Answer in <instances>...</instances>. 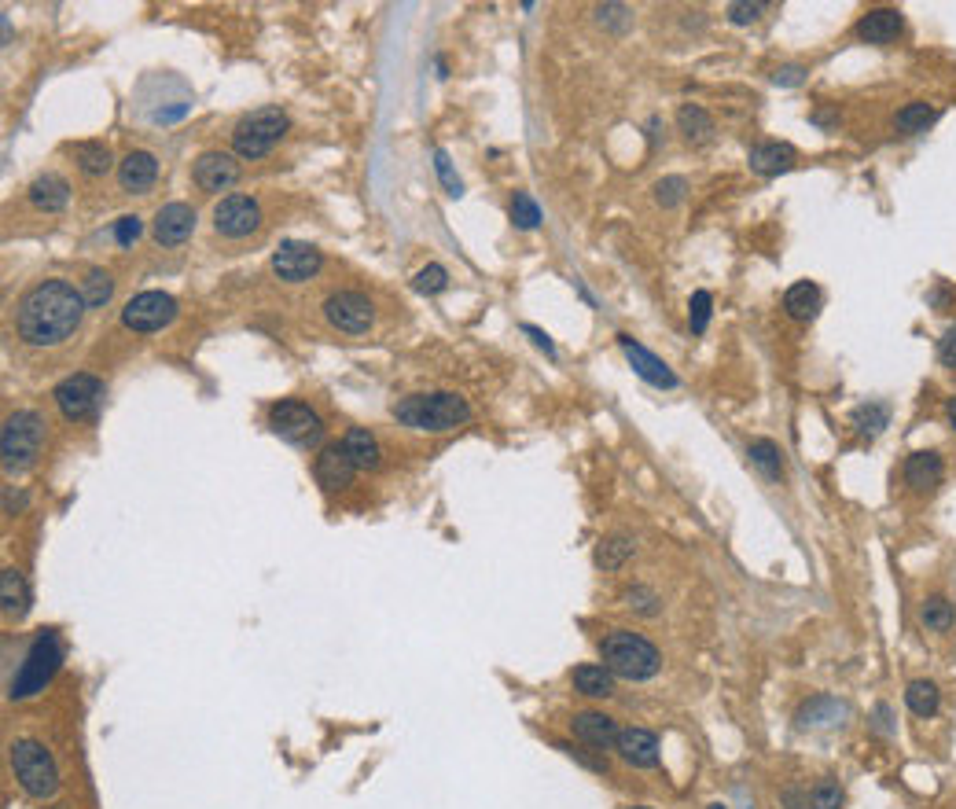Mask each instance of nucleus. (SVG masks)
Wrapping results in <instances>:
<instances>
[{"instance_id":"obj_1","label":"nucleus","mask_w":956,"mask_h":809,"mask_svg":"<svg viewBox=\"0 0 956 809\" xmlns=\"http://www.w3.org/2000/svg\"><path fill=\"white\" fill-rule=\"evenodd\" d=\"M85 298L67 280H41L19 298L15 306V331L30 346H56L81 328Z\"/></svg>"},{"instance_id":"obj_2","label":"nucleus","mask_w":956,"mask_h":809,"mask_svg":"<svg viewBox=\"0 0 956 809\" xmlns=\"http://www.w3.org/2000/svg\"><path fill=\"white\" fill-rule=\"evenodd\" d=\"M394 420L401 427H412V431H427V434H445L456 431L471 420V405H467L460 394H449V390H434V394H409V398L394 401Z\"/></svg>"},{"instance_id":"obj_3","label":"nucleus","mask_w":956,"mask_h":809,"mask_svg":"<svg viewBox=\"0 0 956 809\" xmlns=\"http://www.w3.org/2000/svg\"><path fill=\"white\" fill-rule=\"evenodd\" d=\"M600 662H604L615 677H626V681H651V677L662 670L659 648H655L644 633H633V629H611V633H604V640H600Z\"/></svg>"},{"instance_id":"obj_4","label":"nucleus","mask_w":956,"mask_h":809,"mask_svg":"<svg viewBox=\"0 0 956 809\" xmlns=\"http://www.w3.org/2000/svg\"><path fill=\"white\" fill-rule=\"evenodd\" d=\"M45 445V416L37 409H19L4 420L0 431V464L8 475H23L37 464Z\"/></svg>"},{"instance_id":"obj_5","label":"nucleus","mask_w":956,"mask_h":809,"mask_svg":"<svg viewBox=\"0 0 956 809\" xmlns=\"http://www.w3.org/2000/svg\"><path fill=\"white\" fill-rule=\"evenodd\" d=\"M8 762H12V773H15V780H19V787H23L26 795L37 798V802L56 798V791H59V765H56V758H52V751H48L45 743L30 740V736L15 740L12 747H8Z\"/></svg>"},{"instance_id":"obj_6","label":"nucleus","mask_w":956,"mask_h":809,"mask_svg":"<svg viewBox=\"0 0 956 809\" xmlns=\"http://www.w3.org/2000/svg\"><path fill=\"white\" fill-rule=\"evenodd\" d=\"M59 662H63V644H59V633L56 629H41L34 637V644H30V651H26L23 666H19V673L12 677V692L8 696L12 699H30L37 696L41 688H45L52 677H56Z\"/></svg>"},{"instance_id":"obj_7","label":"nucleus","mask_w":956,"mask_h":809,"mask_svg":"<svg viewBox=\"0 0 956 809\" xmlns=\"http://www.w3.org/2000/svg\"><path fill=\"white\" fill-rule=\"evenodd\" d=\"M287 133V114L280 107H258V111L243 114L232 129V148L239 159H265L269 151L280 144Z\"/></svg>"},{"instance_id":"obj_8","label":"nucleus","mask_w":956,"mask_h":809,"mask_svg":"<svg viewBox=\"0 0 956 809\" xmlns=\"http://www.w3.org/2000/svg\"><path fill=\"white\" fill-rule=\"evenodd\" d=\"M269 431L287 445H298V449H309L324 438V420L317 412L309 409L306 401H273L269 405Z\"/></svg>"},{"instance_id":"obj_9","label":"nucleus","mask_w":956,"mask_h":809,"mask_svg":"<svg viewBox=\"0 0 956 809\" xmlns=\"http://www.w3.org/2000/svg\"><path fill=\"white\" fill-rule=\"evenodd\" d=\"M52 398H56V409L67 420H92L96 409L103 405V383L96 376H89V372H74V376H67L52 390Z\"/></svg>"},{"instance_id":"obj_10","label":"nucleus","mask_w":956,"mask_h":809,"mask_svg":"<svg viewBox=\"0 0 956 809\" xmlns=\"http://www.w3.org/2000/svg\"><path fill=\"white\" fill-rule=\"evenodd\" d=\"M173 317H177V298L166 295V291H140L122 309V324L129 331H140V335L162 331Z\"/></svg>"},{"instance_id":"obj_11","label":"nucleus","mask_w":956,"mask_h":809,"mask_svg":"<svg viewBox=\"0 0 956 809\" xmlns=\"http://www.w3.org/2000/svg\"><path fill=\"white\" fill-rule=\"evenodd\" d=\"M324 317H328L331 328L346 331V335H365L376 324V309L361 291H335L324 302Z\"/></svg>"},{"instance_id":"obj_12","label":"nucleus","mask_w":956,"mask_h":809,"mask_svg":"<svg viewBox=\"0 0 956 809\" xmlns=\"http://www.w3.org/2000/svg\"><path fill=\"white\" fill-rule=\"evenodd\" d=\"M258 225H262V210L251 195H225L214 206V232L225 240H243L258 232Z\"/></svg>"},{"instance_id":"obj_13","label":"nucleus","mask_w":956,"mask_h":809,"mask_svg":"<svg viewBox=\"0 0 956 809\" xmlns=\"http://www.w3.org/2000/svg\"><path fill=\"white\" fill-rule=\"evenodd\" d=\"M320 265H324V258H320V251L313 243L287 240L280 243V251L273 254V273L280 276V280H287V284H306L309 276L320 273Z\"/></svg>"},{"instance_id":"obj_14","label":"nucleus","mask_w":956,"mask_h":809,"mask_svg":"<svg viewBox=\"0 0 956 809\" xmlns=\"http://www.w3.org/2000/svg\"><path fill=\"white\" fill-rule=\"evenodd\" d=\"M192 181L203 192H228L239 181V162L228 151H203L192 166Z\"/></svg>"},{"instance_id":"obj_15","label":"nucleus","mask_w":956,"mask_h":809,"mask_svg":"<svg viewBox=\"0 0 956 809\" xmlns=\"http://www.w3.org/2000/svg\"><path fill=\"white\" fill-rule=\"evenodd\" d=\"M570 732H574V740H581L589 751L604 754L615 747L622 729H618V721L611 718V714H604V710H581V714L570 718Z\"/></svg>"},{"instance_id":"obj_16","label":"nucleus","mask_w":956,"mask_h":809,"mask_svg":"<svg viewBox=\"0 0 956 809\" xmlns=\"http://www.w3.org/2000/svg\"><path fill=\"white\" fill-rule=\"evenodd\" d=\"M618 346H622L626 361L633 365V372H637L644 383H651V387H659V390L677 387V376L670 372V365H666V361H659V357L651 354V350H644V346H640L633 335H618Z\"/></svg>"},{"instance_id":"obj_17","label":"nucleus","mask_w":956,"mask_h":809,"mask_svg":"<svg viewBox=\"0 0 956 809\" xmlns=\"http://www.w3.org/2000/svg\"><path fill=\"white\" fill-rule=\"evenodd\" d=\"M615 751L618 758L626 765H633V769H655L659 765V736L651 729H640V725H629V729L618 732L615 740Z\"/></svg>"},{"instance_id":"obj_18","label":"nucleus","mask_w":956,"mask_h":809,"mask_svg":"<svg viewBox=\"0 0 956 809\" xmlns=\"http://www.w3.org/2000/svg\"><path fill=\"white\" fill-rule=\"evenodd\" d=\"M313 475H317V482L324 486V490L335 493V490H346V486H350L357 468L350 464V456H346L342 442H331V445H324V449L317 453V460H313Z\"/></svg>"},{"instance_id":"obj_19","label":"nucleus","mask_w":956,"mask_h":809,"mask_svg":"<svg viewBox=\"0 0 956 809\" xmlns=\"http://www.w3.org/2000/svg\"><path fill=\"white\" fill-rule=\"evenodd\" d=\"M945 475V460L938 449H916V453L905 456V468H901V479L912 493H927L934 490Z\"/></svg>"},{"instance_id":"obj_20","label":"nucleus","mask_w":956,"mask_h":809,"mask_svg":"<svg viewBox=\"0 0 956 809\" xmlns=\"http://www.w3.org/2000/svg\"><path fill=\"white\" fill-rule=\"evenodd\" d=\"M901 30H905V19L898 8H872L854 26L857 41H865V45H890L901 37Z\"/></svg>"},{"instance_id":"obj_21","label":"nucleus","mask_w":956,"mask_h":809,"mask_svg":"<svg viewBox=\"0 0 956 809\" xmlns=\"http://www.w3.org/2000/svg\"><path fill=\"white\" fill-rule=\"evenodd\" d=\"M195 232V210L188 203H166L155 214V240L162 247H177Z\"/></svg>"},{"instance_id":"obj_22","label":"nucleus","mask_w":956,"mask_h":809,"mask_svg":"<svg viewBox=\"0 0 956 809\" xmlns=\"http://www.w3.org/2000/svg\"><path fill=\"white\" fill-rule=\"evenodd\" d=\"M155 181H159V159L151 151H129L126 159L118 162L122 192H148Z\"/></svg>"},{"instance_id":"obj_23","label":"nucleus","mask_w":956,"mask_h":809,"mask_svg":"<svg viewBox=\"0 0 956 809\" xmlns=\"http://www.w3.org/2000/svg\"><path fill=\"white\" fill-rule=\"evenodd\" d=\"M26 199L34 210H45V214H56V210H67L70 203V184L67 177L59 173H41L30 188H26Z\"/></svg>"},{"instance_id":"obj_24","label":"nucleus","mask_w":956,"mask_h":809,"mask_svg":"<svg viewBox=\"0 0 956 809\" xmlns=\"http://www.w3.org/2000/svg\"><path fill=\"white\" fill-rule=\"evenodd\" d=\"M570 684H574V692L585 699H611L615 696V673L607 670V666H600V662H581V666H574Z\"/></svg>"},{"instance_id":"obj_25","label":"nucleus","mask_w":956,"mask_h":809,"mask_svg":"<svg viewBox=\"0 0 956 809\" xmlns=\"http://www.w3.org/2000/svg\"><path fill=\"white\" fill-rule=\"evenodd\" d=\"M342 449H346V456H350V464L357 471H376L379 464H383L379 438L372 431H365V427H353V431H346V438H342Z\"/></svg>"},{"instance_id":"obj_26","label":"nucleus","mask_w":956,"mask_h":809,"mask_svg":"<svg viewBox=\"0 0 956 809\" xmlns=\"http://www.w3.org/2000/svg\"><path fill=\"white\" fill-rule=\"evenodd\" d=\"M795 166V148L791 144H776V140H765V144H754L751 148V170L762 173V177H780Z\"/></svg>"},{"instance_id":"obj_27","label":"nucleus","mask_w":956,"mask_h":809,"mask_svg":"<svg viewBox=\"0 0 956 809\" xmlns=\"http://www.w3.org/2000/svg\"><path fill=\"white\" fill-rule=\"evenodd\" d=\"M0 604H4L8 618H23L30 611V585H26L23 570L4 567V574H0Z\"/></svg>"},{"instance_id":"obj_28","label":"nucleus","mask_w":956,"mask_h":809,"mask_svg":"<svg viewBox=\"0 0 956 809\" xmlns=\"http://www.w3.org/2000/svg\"><path fill=\"white\" fill-rule=\"evenodd\" d=\"M905 707L916 714V718L931 721L938 710H942V688L927 677H916V681L905 684Z\"/></svg>"},{"instance_id":"obj_29","label":"nucleus","mask_w":956,"mask_h":809,"mask_svg":"<svg viewBox=\"0 0 956 809\" xmlns=\"http://www.w3.org/2000/svg\"><path fill=\"white\" fill-rule=\"evenodd\" d=\"M820 287L817 284H809V280H798L795 287H787V295H784V309H787V317L791 320H813L820 313Z\"/></svg>"},{"instance_id":"obj_30","label":"nucleus","mask_w":956,"mask_h":809,"mask_svg":"<svg viewBox=\"0 0 956 809\" xmlns=\"http://www.w3.org/2000/svg\"><path fill=\"white\" fill-rule=\"evenodd\" d=\"M633 556H637V541L629 534H611L596 545V567L600 570H622Z\"/></svg>"},{"instance_id":"obj_31","label":"nucleus","mask_w":956,"mask_h":809,"mask_svg":"<svg viewBox=\"0 0 956 809\" xmlns=\"http://www.w3.org/2000/svg\"><path fill=\"white\" fill-rule=\"evenodd\" d=\"M920 626L927 629V633H949V629L956 626V607L949 596L934 593L927 596L920 604Z\"/></svg>"},{"instance_id":"obj_32","label":"nucleus","mask_w":956,"mask_h":809,"mask_svg":"<svg viewBox=\"0 0 956 809\" xmlns=\"http://www.w3.org/2000/svg\"><path fill=\"white\" fill-rule=\"evenodd\" d=\"M747 456H751V464L762 471L769 482L784 479V449H780L776 442H769V438H754V442L747 445Z\"/></svg>"},{"instance_id":"obj_33","label":"nucleus","mask_w":956,"mask_h":809,"mask_svg":"<svg viewBox=\"0 0 956 809\" xmlns=\"http://www.w3.org/2000/svg\"><path fill=\"white\" fill-rule=\"evenodd\" d=\"M934 122H938V111H934L927 100H912V103H905L898 114H894V129H898V133H905V137L927 133Z\"/></svg>"},{"instance_id":"obj_34","label":"nucleus","mask_w":956,"mask_h":809,"mask_svg":"<svg viewBox=\"0 0 956 809\" xmlns=\"http://www.w3.org/2000/svg\"><path fill=\"white\" fill-rule=\"evenodd\" d=\"M70 155H74V162H78V170L85 173V177H103V173L111 170V151H107V144H100V140H81V144L70 148Z\"/></svg>"},{"instance_id":"obj_35","label":"nucleus","mask_w":956,"mask_h":809,"mask_svg":"<svg viewBox=\"0 0 956 809\" xmlns=\"http://www.w3.org/2000/svg\"><path fill=\"white\" fill-rule=\"evenodd\" d=\"M677 129H681L688 140H706L714 133V118H710L699 103H684L681 111H677Z\"/></svg>"},{"instance_id":"obj_36","label":"nucleus","mask_w":956,"mask_h":809,"mask_svg":"<svg viewBox=\"0 0 956 809\" xmlns=\"http://www.w3.org/2000/svg\"><path fill=\"white\" fill-rule=\"evenodd\" d=\"M114 295V280L107 269H89L85 273V280H81V298H85V306L89 309H100L107 306Z\"/></svg>"},{"instance_id":"obj_37","label":"nucleus","mask_w":956,"mask_h":809,"mask_svg":"<svg viewBox=\"0 0 956 809\" xmlns=\"http://www.w3.org/2000/svg\"><path fill=\"white\" fill-rule=\"evenodd\" d=\"M854 427L861 434H868V438H876L883 427L890 423V405L887 401H868V405H861V409H854Z\"/></svg>"},{"instance_id":"obj_38","label":"nucleus","mask_w":956,"mask_h":809,"mask_svg":"<svg viewBox=\"0 0 956 809\" xmlns=\"http://www.w3.org/2000/svg\"><path fill=\"white\" fill-rule=\"evenodd\" d=\"M809 795V809H843L846 806V791L839 780H831V776H824V780H817V784L806 791Z\"/></svg>"},{"instance_id":"obj_39","label":"nucleus","mask_w":956,"mask_h":809,"mask_svg":"<svg viewBox=\"0 0 956 809\" xmlns=\"http://www.w3.org/2000/svg\"><path fill=\"white\" fill-rule=\"evenodd\" d=\"M622 600H626V607L633 611V615L655 618L662 611V600H659V593H655L651 585H629L626 593H622Z\"/></svg>"},{"instance_id":"obj_40","label":"nucleus","mask_w":956,"mask_h":809,"mask_svg":"<svg viewBox=\"0 0 956 809\" xmlns=\"http://www.w3.org/2000/svg\"><path fill=\"white\" fill-rule=\"evenodd\" d=\"M512 221H515V228H523V232L541 225V206L534 203V195L530 192L512 195Z\"/></svg>"},{"instance_id":"obj_41","label":"nucleus","mask_w":956,"mask_h":809,"mask_svg":"<svg viewBox=\"0 0 956 809\" xmlns=\"http://www.w3.org/2000/svg\"><path fill=\"white\" fill-rule=\"evenodd\" d=\"M412 287H416L420 295H442L445 287H449V269L431 262L427 269H420V273L412 276Z\"/></svg>"},{"instance_id":"obj_42","label":"nucleus","mask_w":956,"mask_h":809,"mask_svg":"<svg viewBox=\"0 0 956 809\" xmlns=\"http://www.w3.org/2000/svg\"><path fill=\"white\" fill-rule=\"evenodd\" d=\"M710 306H714L710 291H695L692 302H688V324H692L695 335H703L706 324H710Z\"/></svg>"},{"instance_id":"obj_43","label":"nucleus","mask_w":956,"mask_h":809,"mask_svg":"<svg viewBox=\"0 0 956 809\" xmlns=\"http://www.w3.org/2000/svg\"><path fill=\"white\" fill-rule=\"evenodd\" d=\"M835 707H839V703L828 696L809 699L806 707L798 710V725H831V718H824V710H835Z\"/></svg>"},{"instance_id":"obj_44","label":"nucleus","mask_w":956,"mask_h":809,"mask_svg":"<svg viewBox=\"0 0 956 809\" xmlns=\"http://www.w3.org/2000/svg\"><path fill=\"white\" fill-rule=\"evenodd\" d=\"M684 192H688V181H684V177H662V181L655 184V203L677 206L684 199Z\"/></svg>"},{"instance_id":"obj_45","label":"nucleus","mask_w":956,"mask_h":809,"mask_svg":"<svg viewBox=\"0 0 956 809\" xmlns=\"http://www.w3.org/2000/svg\"><path fill=\"white\" fill-rule=\"evenodd\" d=\"M140 232H144V225H140L137 214H126L114 221V243H118V247H133V243L140 240Z\"/></svg>"},{"instance_id":"obj_46","label":"nucleus","mask_w":956,"mask_h":809,"mask_svg":"<svg viewBox=\"0 0 956 809\" xmlns=\"http://www.w3.org/2000/svg\"><path fill=\"white\" fill-rule=\"evenodd\" d=\"M596 19L615 26L618 34H622V30H629V23H633V12H629L626 4H600V8H596Z\"/></svg>"},{"instance_id":"obj_47","label":"nucleus","mask_w":956,"mask_h":809,"mask_svg":"<svg viewBox=\"0 0 956 809\" xmlns=\"http://www.w3.org/2000/svg\"><path fill=\"white\" fill-rule=\"evenodd\" d=\"M556 751H563L567 758H574V762H581L585 769H592V773H604L607 776V758H596V754H589V751H581V747H574V743H556Z\"/></svg>"},{"instance_id":"obj_48","label":"nucleus","mask_w":956,"mask_h":809,"mask_svg":"<svg viewBox=\"0 0 956 809\" xmlns=\"http://www.w3.org/2000/svg\"><path fill=\"white\" fill-rule=\"evenodd\" d=\"M434 170H438V177H442V184H445V192L453 195H464V184H460V177L453 173V166H449V155L445 151H434Z\"/></svg>"},{"instance_id":"obj_49","label":"nucleus","mask_w":956,"mask_h":809,"mask_svg":"<svg viewBox=\"0 0 956 809\" xmlns=\"http://www.w3.org/2000/svg\"><path fill=\"white\" fill-rule=\"evenodd\" d=\"M938 361H942L945 368H956V324H949L945 335L938 339Z\"/></svg>"},{"instance_id":"obj_50","label":"nucleus","mask_w":956,"mask_h":809,"mask_svg":"<svg viewBox=\"0 0 956 809\" xmlns=\"http://www.w3.org/2000/svg\"><path fill=\"white\" fill-rule=\"evenodd\" d=\"M762 12H765V4H729V19L736 26L754 23V19H758Z\"/></svg>"},{"instance_id":"obj_51","label":"nucleus","mask_w":956,"mask_h":809,"mask_svg":"<svg viewBox=\"0 0 956 809\" xmlns=\"http://www.w3.org/2000/svg\"><path fill=\"white\" fill-rule=\"evenodd\" d=\"M809 70L806 67H798V63H787V67H780L773 74V81L776 85H784V89H791V85H802V78H806Z\"/></svg>"},{"instance_id":"obj_52","label":"nucleus","mask_w":956,"mask_h":809,"mask_svg":"<svg viewBox=\"0 0 956 809\" xmlns=\"http://www.w3.org/2000/svg\"><path fill=\"white\" fill-rule=\"evenodd\" d=\"M523 331H526V335H530V339H534V346H537V350H545L548 357H556V342L548 339L545 331H541V328H534V324H523Z\"/></svg>"},{"instance_id":"obj_53","label":"nucleus","mask_w":956,"mask_h":809,"mask_svg":"<svg viewBox=\"0 0 956 809\" xmlns=\"http://www.w3.org/2000/svg\"><path fill=\"white\" fill-rule=\"evenodd\" d=\"M945 420H949V427L956 431V394L949 401H945Z\"/></svg>"},{"instance_id":"obj_54","label":"nucleus","mask_w":956,"mask_h":809,"mask_svg":"<svg viewBox=\"0 0 956 809\" xmlns=\"http://www.w3.org/2000/svg\"><path fill=\"white\" fill-rule=\"evenodd\" d=\"M813 122H820V126H835L839 118H835L831 111H817V114H813Z\"/></svg>"},{"instance_id":"obj_55","label":"nucleus","mask_w":956,"mask_h":809,"mask_svg":"<svg viewBox=\"0 0 956 809\" xmlns=\"http://www.w3.org/2000/svg\"><path fill=\"white\" fill-rule=\"evenodd\" d=\"M710 809H729V806H725V802H714V806H710Z\"/></svg>"},{"instance_id":"obj_56","label":"nucleus","mask_w":956,"mask_h":809,"mask_svg":"<svg viewBox=\"0 0 956 809\" xmlns=\"http://www.w3.org/2000/svg\"><path fill=\"white\" fill-rule=\"evenodd\" d=\"M629 809H651V806H629Z\"/></svg>"}]
</instances>
